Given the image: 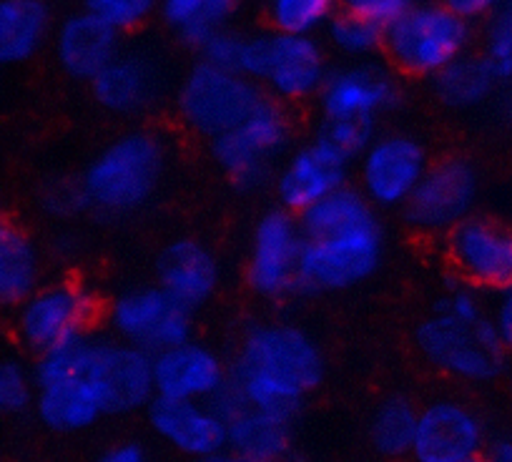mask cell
Returning a JSON list of instances; mask_svg holds the SVG:
<instances>
[{
    "label": "cell",
    "mask_w": 512,
    "mask_h": 462,
    "mask_svg": "<svg viewBox=\"0 0 512 462\" xmlns=\"http://www.w3.org/2000/svg\"><path fill=\"white\" fill-rule=\"evenodd\" d=\"M299 292L332 294L367 282L384 257L377 209L354 186H342L299 216Z\"/></svg>",
    "instance_id": "6da1fadb"
},
{
    "label": "cell",
    "mask_w": 512,
    "mask_h": 462,
    "mask_svg": "<svg viewBox=\"0 0 512 462\" xmlns=\"http://www.w3.org/2000/svg\"><path fill=\"white\" fill-rule=\"evenodd\" d=\"M166 171V146L146 129L126 131L96 151L78 176L88 211L131 214L149 204Z\"/></svg>",
    "instance_id": "7a4b0ae2"
},
{
    "label": "cell",
    "mask_w": 512,
    "mask_h": 462,
    "mask_svg": "<svg viewBox=\"0 0 512 462\" xmlns=\"http://www.w3.org/2000/svg\"><path fill=\"white\" fill-rule=\"evenodd\" d=\"M472 46V23L440 0H417L384 26L382 53L387 66L407 78L432 81Z\"/></svg>",
    "instance_id": "3957f363"
},
{
    "label": "cell",
    "mask_w": 512,
    "mask_h": 462,
    "mask_svg": "<svg viewBox=\"0 0 512 462\" xmlns=\"http://www.w3.org/2000/svg\"><path fill=\"white\" fill-rule=\"evenodd\" d=\"M412 344L432 370L465 385L495 382L505 375L510 360L490 317L462 322L432 309L417 322Z\"/></svg>",
    "instance_id": "277c9868"
},
{
    "label": "cell",
    "mask_w": 512,
    "mask_h": 462,
    "mask_svg": "<svg viewBox=\"0 0 512 462\" xmlns=\"http://www.w3.org/2000/svg\"><path fill=\"white\" fill-rule=\"evenodd\" d=\"M101 297L81 279L41 282L26 299L13 307V337L33 357L58 350L63 344L91 337L103 317Z\"/></svg>",
    "instance_id": "5b68a950"
},
{
    "label": "cell",
    "mask_w": 512,
    "mask_h": 462,
    "mask_svg": "<svg viewBox=\"0 0 512 462\" xmlns=\"http://www.w3.org/2000/svg\"><path fill=\"white\" fill-rule=\"evenodd\" d=\"M292 131L287 106L264 96L236 129L209 141L211 161L234 189H262L272 174V164L292 144Z\"/></svg>",
    "instance_id": "8992f818"
},
{
    "label": "cell",
    "mask_w": 512,
    "mask_h": 462,
    "mask_svg": "<svg viewBox=\"0 0 512 462\" xmlns=\"http://www.w3.org/2000/svg\"><path fill=\"white\" fill-rule=\"evenodd\" d=\"M264 96V88L251 78L196 61L181 76L174 101L181 124L191 134L211 141L236 129Z\"/></svg>",
    "instance_id": "52a82bcc"
},
{
    "label": "cell",
    "mask_w": 512,
    "mask_h": 462,
    "mask_svg": "<svg viewBox=\"0 0 512 462\" xmlns=\"http://www.w3.org/2000/svg\"><path fill=\"white\" fill-rule=\"evenodd\" d=\"M231 365L277 380L294 390H317L324 380V352L317 339L292 322L251 324Z\"/></svg>",
    "instance_id": "ba28073f"
},
{
    "label": "cell",
    "mask_w": 512,
    "mask_h": 462,
    "mask_svg": "<svg viewBox=\"0 0 512 462\" xmlns=\"http://www.w3.org/2000/svg\"><path fill=\"white\" fill-rule=\"evenodd\" d=\"M480 174L465 156H442L432 161L407 204L402 206L405 224L422 237H445L460 221L472 216Z\"/></svg>",
    "instance_id": "9c48e42d"
},
{
    "label": "cell",
    "mask_w": 512,
    "mask_h": 462,
    "mask_svg": "<svg viewBox=\"0 0 512 462\" xmlns=\"http://www.w3.org/2000/svg\"><path fill=\"white\" fill-rule=\"evenodd\" d=\"M304 234L299 216L287 209H272L256 219L246 252V287L264 302H282L299 292V254Z\"/></svg>",
    "instance_id": "30bf717a"
},
{
    "label": "cell",
    "mask_w": 512,
    "mask_h": 462,
    "mask_svg": "<svg viewBox=\"0 0 512 462\" xmlns=\"http://www.w3.org/2000/svg\"><path fill=\"white\" fill-rule=\"evenodd\" d=\"M113 337L156 355L191 339V309L176 302L159 284L126 289L106 309Z\"/></svg>",
    "instance_id": "8fae6325"
},
{
    "label": "cell",
    "mask_w": 512,
    "mask_h": 462,
    "mask_svg": "<svg viewBox=\"0 0 512 462\" xmlns=\"http://www.w3.org/2000/svg\"><path fill=\"white\" fill-rule=\"evenodd\" d=\"M430 164L425 144L415 136L402 131L377 134L357 159V189L374 209H402Z\"/></svg>",
    "instance_id": "7c38bea8"
},
{
    "label": "cell",
    "mask_w": 512,
    "mask_h": 462,
    "mask_svg": "<svg viewBox=\"0 0 512 462\" xmlns=\"http://www.w3.org/2000/svg\"><path fill=\"white\" fill-rule=\"evenodd\" d=\"M445 257L460 282L502 292L512 287V226L467 216L445 234Z\"/></svg>",
    "instance_id": "4fadbf2b"
},
{
    "label": "cell",
    "mask_w": 512,
    "mask_h": 462,
    "mask_svg": "<svg viewBox=\"0 0 512 462\" xmlns=\"http://www.w3.org/2000/svg\"><path fill=\"white\" fill-rule=\"evenodd\" d=\"M86 377L101 392L108 415L146 410L156 397L151 355L116 337H91Z\"/></svg>",
    "instance_id": "5bb4252c"
},
{
    "label": "cell",
    "mask_w": 512,
    "mask_h": 462,
    "mask_svg": "<svg viewBox=\"0 0 512 462\" xmlns=\"http://www.w3.org/2000/svg\"><path fill=\"white\" fill-rule=\"evenodd\" d=\"M402 88L390 66L374 61H349L329 71L317 96L319 121L359 119L379 121V116L400 103Z\"/></svg>",
    "instance_id": "9a60e30c"
},
{
    "label": "cell",
    "mask_w": 512,
    "mask_h": 462,
    "mask_svg": "<svg viewBox=\"0 0 512 462\" xmlns=\"http://www.w3.org/2000/svg\"><path fill=\"white\" fill-rule=\"evenodd\" d=\"M480 412L457 397H435L420 407L407 462H465L485 455Z\"/></svg>",
    "instance_id": "2e32d148"
},
{
    "label": "cell",
    "mask_w": 512,
    "mask_h": 462,
    "mask_svg": "<svg viewBox=\"0 0 512 462\" xmlns=\"http://www.w3.org/2000/svg\"><path fill=\"white\" fill-rule=\"evenodd\" d=\"M327 46L317 36L267 31V53L259 73V86L269 98L302 103L317 98L329 76Z\"/></svg>",
    "instance_id": "e0dca14e"
},
{
    "label": "cell",
    "mask_w": 512,
    "mask_h": 462,
    "mask_svg": "<svg viewBox=\"0 0 512 462\" xmlns=\"http://www.w3.org/2000/svg\"><path fill=\"white\" fill-rule=\"evenodd\" d=\"M349 166L352 161L342 151L314 136L312 141L294 149L279 166L274 176L279 206L302 216L314 204L347 186Z\"/></svg>",
    "instance_id": "ac0fdd59"
},
{
    "label": "cell",
    "mask_w": 512,
    "mask_h": 462,
    "mask_svg": "<svg viewBox=\"0 0 512 462\" xmlns=\"http://www.w3.org/2000/svg\"><path fill=\"white\" fill-rule=\"evenodd\" d=\"M166 71L149 51H118L116 58L88 83L93 103L116 119H136L159 101Z\"/></svg>",
    "instance_id": "d6986e66"
},
{
    "label": "cell",
    "mask_w": 512,
    "mask_h": 462,
    "mask_svg": "<svg viewBox=\"0 0 512 462\" xmlns=\"http://www.w3.org/2000/svg\"><path fill=\"white\" fill-rule=\"evenodd\" d=\"M146 422L164 445L196 462L226 450V422L211 402L154 397Z\"/></svg>",
    "instance_id": "ffe728a7"
},
{
    "label": "cell",
    "mask_w": 512,
    "mask_h": 462,
    "mask_svg": "<svg viewBox=\"0 0 512 462\" xmlns=\"http://www.w3.org/2000/svg\"><path fill=\"white\" fill-rule=\"evenodd\" d=\"M156 397L211 402L229 382V367L206 344L186 339L151 355Z\"/></svg>",
    "instance_id": "44dd1931"
},
{
    "label": "cell",
    "mask_w": 512,
    "mask_h": 462,
    "mask_svg": "<svg viewBox=\"0 0 512 462\" xmlns=\"http://www.w3.org/2000/svg\"><path fill=\"white\" fill-rule=\"evenodd\" d=\"M51 53L58 71L71 81L91 83L121 51V36L81 8L53 26Z\"/></svg>",
    "instance_id": "7402d4cb"
},
{
    "label": "cell",
    "mask_w": 512,
    "mask_h": 462,
    "mask_svg": "<svg viewBox=\"0 0 512 462\" xmlns=\"http://www.w3.org/2000/svg\"><path fill=\"white\" fill-rule=\"evenodd\" d=\"M219 279L221 269L214 252L199 239H174L156 259V284L191 312L214 297Z\"/></svg>",
    "instance_id": "603a6c76"
},
{
    "label": "cell",
    "mask_w": 512,
    "mask_h": 462,
    "mask_svg": "<svg viewBox=\"0 0 512 462\" xmlns=\"http://www.w3.org/2000/svg\"><path fill=\"white\" fill-rule=\"evenodd\" d=\"M48 0H0V68L23 66L51 43Z\"/></svg>",
    "instance_id": "cb8c5ba5"
},
{
    "label": "cell",
    "mask_w": 512,
    "mask_h": 462,
    "mask_svg": "<svg viewBox=\"0 0 512 462\" xmlns=\"http://www.w3.org/2000/svg\"><path fill=\"white\" fill-rule=\"evenodd\" d=\"M226 447L272 462L292 460V420L274 412L239 405L224 417Z\"/></svg>",
    "instance_id": "d4e9b609"
},
{
    "label": "cell",
    "mask_w": 512,
    "mask_h": 462,
    "mask_svg": "<svg viewBox=\"0 0 512 462\" xmlns=\"http://www.w3.org/2000/svg\"><path fill=\"white\" fill-rule=\"evenodd\" d=\"M41 284V252L18 221L0 216V309H13Z\"/></svg>",
    "instance_id": "484cf974"
},
{
    "label": "cell",
    "mask_w": 512,
    "mask_h": 462,
    "mask_svg": "<svg viewBox=\"0 0 512 462\" xmlns=\"http://www.w3.org/2000/svg\"><path fill=\"white\" fill-rule=\"evenodd\" d=\"M432 96L450 111H470L495 98L500 78L482 53L467 51L430 81Z\"/></svg>",
    "instance_id": "4316f807"
},
{
    "label": "cell",
    "mask_w": 512,
    "mask_h": 462,
    "mask_svg": "<svg viewBox=\"0 0 512 462\" xmlns=\"http://www.w3.org/2000/svg\"><path fill=\"white\" fill-rule=\"evenodd\" d=\"M241 0H159V21L186 48L199 51L216 31L231 26Z\"/></svg>",
    "instance_id": "83f0119b"
},
{
    "label": "cell",
    "mask_w": 512,
    "mask_h": 462,
    "mask_svg": "<svg viewBox=\"0 0 512 462\" xmlns=\"http://www.w3.org/2000/svg\"><path fill=\"white\" fill-rule=\"evenodd\" d=\"M420 407L405 395L384 397L369 417V445L379 457L402 462L410 455Z\"/></svg>",
    "instance_id": "f1b7e54d"
},
{
    "label": "cell",
    "mask_w": 512,
    "mask_h": 462,
    "mask_svg": "<svg viewBox=\"0 0 512 462\" xmlns=\"http://www.w3.org/2000/svg\"><path fill=\"white\" fill-rule=\"evenodd\" d=\"M324 43L347 61H372L382 53L384 28L354 13L337 11L324 26Z\"/></svg>",
    "instance_id": "f546056e"
},
{
    "label": "cell",
    "mask_w": 512,
    "mask_h": 462,
    "mask_svg": "<svg viewBox=\"0 0 512 462\" xmlns=\"http://www.w3.org/2000/svg\"><path fill=\"white\" fill-rule=\"evenodd\" d=\"M269 31L317 36L339 11L337 0H262Z\"/></svg>",
    "instance_id": "4dcf8cb0"
},
{
    "label": "cell",
    "mask_w": 512,
    "mask_h": 462,
    "mask_svg": "<svg viewBox=\"0 0 512 462\" xmlns=\"http://www.w3.org/2000/svg\"><path fill=\"white\" fill-rule=\"evenodd\" d=\"M83 8L118 36L141 31L159 16V0H83Z\"/></svg>",
    "instance_id": "1f68e13d"
},
{
    "label": "cell",
    "mask_w": 512,
    "mask_h": 462,
    "mask_svg": "<svg viewBox=\"0 0 512 462\" xmlns=\"http://www.w3.org/2000/svg\"><path fill=\"white\" fill-rule=\"evenodd\" d=\"M480 53L500 83L512 81V0H502L500 8L487 18Z\"/></svg>",
    "instance_id": "d6a6232c"
},
{
    "label": "cell",
    "mask_w": 512,
    "mask_h": 462,
    "mask_svg": "<svg viewBox=\"0 0 512 462\" xmlns=\"http://www.w3.org/2000/svg\"><path fill=\"white\" fill-rule=\"evenodd\" d=\"M36 400L33 370L18 360H0V417L21 415Z\"/></svg>",
    "instance_id": "836d02e7"
},
{
    "label": "cell",
    "mask_w": 512,
    "mask_h": 462,
    "mask_svg": "<svg viewBox=\"0 0 512 462\" xmlns=\"http://www.w3.org/2000/svg\"><path fill=\"white\" fill-rule=\"evenodd\" d=\"M317 136L342 151L349 161H357L369 144L377 139V121H359V119H337V121H319Z\"/></svg>",
    "instance_id": "e575fe53"
},
{
    "label": "cell",
    "mask_w": 512,
    "mask_h": 462,
    "mask_svg": "<svg viewBox=\"0 0 512 462\" xmlns=\"http://www.w3.org/2000/svg\"><path fill=\"white\" fill-rule=\"evenodd\" d=\"M38 206L51 219H73V216L88 211L86 196H83L78 179L48 181L38 194Z\"/></svg>",
    "instance_id": "d590c367"
},
{
    "label": "cell",
    "mask_w": 512,
    "mask_h": 462,
    "mask_svg": "<svg viewBox=\"0 0 512 462\" xmlns=\"http://www.w3.org/2000/svg\"><path fill=\"white\" fill-rule=\"evenodd\" d=\"M246 36L249 33L234 31V28H221L216 31L204 46L199 48V61L211 63V66L226 68V71L241 73L244 66V53H246Z\"/></svg>",
    "instance_id": "8d00e7d4"
},
{
    "label": "cell",
    "mask_w": 512,
    "mask_h": 462,
    "mask_svg": "<svg viewBox=\"0 0 512 462\" xmlns=\"http://www.w3.org/2000/svg\"><path fill=\"white\" fill-rule=\"evenodd\" d=\"M435 309L442 314H450V317L455 319H462V322H477V319L490 317V312H487L485 302L480 299L477 289L465 282L452 284L447 292H442Z\"/></svg>",
    "instance_id": "74e56055"
},
{
    "label": "cell",
    "mask_w": 512,
    "mask_h": 462,
    "mask_svg": "<svg viewBox=\"0 0 512 462\" xmlns=\"http://www.w3.org/2000/svg\"><path fill=\"white\" fill-rule=\"evenodd\" d=\"M412 3H417V0H337V8L379 23L384 28L390 26L395 18H400Z\"/></svg>",
    "instance_id": "f35d334b"
},
{
    "label": "cell",
    "mask_w": 512,
    "mask_h": 462,
    "mask_svg": "<svg viewBox=\"0 0 512 462\" xmlns=\"http://www.w3.org/2000/svg\"><path fill=\"white\" fill-rule=\"evenodd\" d=\"M490 319L495 324L497 334H500L502 347L512 357V287L497 292L495 304L490 309Z\"/></svg>",
    "instance_id": "ab89813d"
},
{
    "label": "cell",
    "mask_w": 512,
    "mask_h": 462,
    "mask_svg": "<svg viewBox=\"0 0 512 462\" xmlns=\"http://www.w3.org/2000/svg\"><path fill=\"white\" fill-rule=\"evenodd\" d=\"M440 3L465 21L475 23L487 21L500 8L502 0H440Z\"/></svg>",
    "instance_id": "60d3db41"
},
{
    "label": "cell",
    "mask_w": 512,
    "mask_h": 462,
    "mask_svg": "<svg viewBox=\"0 0 512 462\" xmlns=\"http://www.w3.org/2000/svg\"><path fill=\"white\" fill-rule=\"evenodd\" d=\"M96 462H151V460L139 442H118V445L108 447Z\"/></svg>",
    "instance_id": "b9f144b4"
},
{
    "label": "cell",
    "mask_w": 512,
    "mask_h": 462,
    "mask_svg": "<svg viewBox=\"0 0 512 462\" xmlns=\"http://www.w3.org/2000/svg\"><path fill=\"white\" fill-rule=\"evenodd\" d=\"M495 108H497V119L512 129V81L502 83L495 93Z\"/></svg>",
    "instance_id": "7bdbcfd3"
},
{
    "label": "cell",
    "mask_w": 512,
    "mask_h": 462,
    "mask_svg": "<svg viewBox=\"0 0 512 462\" xmlns=\"http://www.w3.org/2000/svg\"><path fill=\"white\" fill-rule=\"evenodd\" d=\"M487 462H512V437H497L487 445Z\"/></svg>",
    "instance_id": "ee69618b"
},
{
    "label": "cell",
    "mask_w": 512,
    "mask_h": 462,
    "mask_svg": "<svg viewBox=\"0 0 512 462\" xmlns=\"http://www.w3.org/2000/svg\"><path fill=\"white\" fill-rule=\"evenodd\" d=\"M199 462H272V460H262V457H249V455H241V452H234V450H221L216 452V455L211 457H204V460Z\"/></svg>",
    "instance_id": "f6af8a7d"
},
{
    "label": "cell",
    "mask_w": 512,
    "mask_h": 462,
    "mask_svg": "<svg viewBox=\"0 0 512 462\" xmlns=\"http://www.w3.org/2000/svg\"><path fill=\"white\" fill-rule=\"evenodd\" d=\"M465 462H487V457L485 455H477V457H472V460H465Z\"/></svg>",
    "instance_id": "bcb514c9"
},
{
    "label": "cell",
    "mask_w": 512,
    "mask_h": 462,
    "mask_svg": "<svg viewBox=\"0 0 512 462\" xmlns=\"http://www.w3.org/2000/svg\"><path fill=\"white\" fill-rule=\"evenodd\" d=\"M505 375H507V380H510V387H512V367H510V365H507V372H505Z\"/></svg>",
    "instance_id": "7dc6e473"
}]
</instances>
